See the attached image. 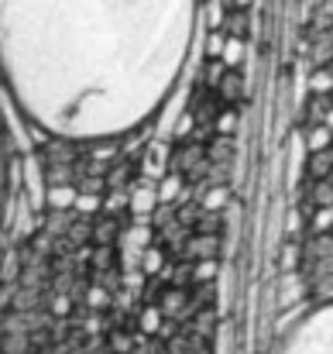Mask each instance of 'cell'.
Segmentation results:
<instances>
[{"label":"cell","mask_w":333,"mask_h":354,"mask_svg":"<svg viewBox=\"0 0 333 354\" xmlns=\"http://www.w3.org/2000/svg\"><path fill=\"white\" fill-rule=\"evenodd\" d=\"M196 0H0V69L21 107L66 138H107L175 86Z\"/></svg>","instance_id":"6da1fadb"},{"label":"cell","mask_w":333,"mask_h":354,"mask_svg":"<svg viewBox=\"0 0 333 354\" xmlns=\"http://www.w3.org/2000/svg\"><path fill=\"white\" fill-rule=\"evenodd\" d=\"M282 354H333V327H330V310L310 313L292 334Z\"/></svg>","instance_id":"7a4b0ae2"},{"label":"cell","mask_w":333,"mask_h":354,"mask_svg":"<svg viewBox=\"0 0 333 354\" xmlns=\"http://www.w3.org/2000/svg\"><path fill=\"white\" fill-rule=\"evenodd\" d=\"M0 200H3V141H0Z\"/></svg>","instance_id":"3957f363"}]
</instances>
